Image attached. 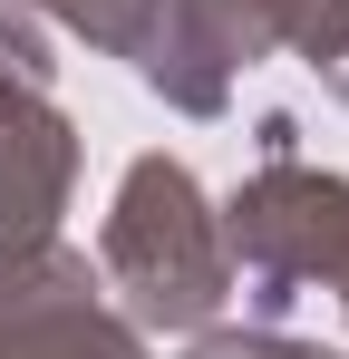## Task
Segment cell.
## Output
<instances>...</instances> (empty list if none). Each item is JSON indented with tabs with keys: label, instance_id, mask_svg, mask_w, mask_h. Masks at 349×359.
Masks as SVG:
<instances>
[{
	"label": "cell",
	"instance_id": "1",
	"mask_svg": "<svg viewBox=\"0 0 349 359\" xmlns=\"http://www.w3.org/2000/svg\"><path fill=\"white\" fill-rule=\"evenodd\" d=\"M97 282L116 292V311L156 340V330H204L224 320L233 301V252H224V224L204 204V184L184 156H136L116 175V204H107V233H97Z\"/></svg>",
	"mask_w": 349,
	"mask_h": 359
},
{
	"label": "cell",
	"instance_id": "5",
	"mask_svg": "<svg viewBox=\"0 0 349 359\" xmlns=\"http://www.w3.org/2000/svg\"><path fill=\"white\" fill-rule=\"evenodd\" d=\"M78 194V126L49 88H0V262L58 243Z\"/></svg>",
	"mask_w": 349,
	"mask_h": 359
},
{
	"label": "cell",
	"instance_id": "2",
	"mask_svg": "<svg viewBox=\"0 0 349 359\" xmlns=\"http://www.w3.org/2000/svg\"><path fill=\"white\" fill-rule=\"evenodd\" d=\"M233 252V282L262 320H282L301 292H340L349 282V175L301 156V126L262 117V165L214 204Z\"/></svg>",
	"mask_w": 349,
	"mask_h": 359
},
{
	"label": "cell",
	"instance_id": "9",
	"mask_svg": "<svg viewBox=\"0 0 349 359\" xmlns=\"http://www.w3.org/2000/svg\"><path fill=\"white\" fill-rule=\"evenodd\" d=\"M58 49H49V20L29 0H0V88H49Z\"/></svg>",
	"mask_w": 349,
	"mask_h": 359
},
{
	"label": "cell",
	"instance_id": "10",
	"mask_svg": "<svg viewBox=\"0 0 349 359\" xmlns=\"http://www.w3.org/2000/svg\"><path fill=\"white\" fill-rule=\"evenodd\" d=\"M330 301H340V320H349V282H340V292H330Z\"/></svg>",
	"mask_w": 349,
	"mask_h": 359
},
{
	"label": "cell",
	"instance_id": "4",
	"mask_svg": "<svg viewBox=\"0 0 349 359\" xmlns=\"http://www.w3.org/2000/svg\"><path fill=\"white\" fill-rule=\"evenodd\" d=\"M272 49H282V0H165V29L136 59V78L174 117H224L233 78L262 68Z\"/></svg>",
	"mask_w": 349,
	"mask_h": 359
},
{
	"label": "cell",
	"instance_id": "8",
	"mask_svg": "<svg viewBox=\"0 0 349 359\" xmlns=\"http://www.w3.org/2000/svg\"><path fill=\"white\" fill-rule=\"evenodd\" d=\"M184 359H340V350L301 340L282 320H204V330L184 340Z\"/></svg>",
	"mask_w": 349,
	"mask_h": 359
},
{
	"label": "cell",
	"instance_id": "7",
	"mask_svg": "<svg viewBox=\"0 0 349 359\" xmlns=\"http://www.w3.org/2000/svg\"><path fill=\"white\" fill-rule=\"evenodd\" d=\"M282 49H301V68L349 107V0H282Z\"/></svg>",
	"mask_w": 349,
	"mask_h": 359
},
{
	"label": "cell",
	"instance_id": "6",
	"mask_svg": "<svg viewBox=\"0 0 349 359\" xmlns=\"http://www.w3.org/2000/svg\"><path fill=\"white\" fill-rule=\"evenodd\" d=\"M49 29H68V39H88V49H107V59H146L156 49V29H165V0H29Z\"/></svg>",
	"mask_w": 349,
	"mask_h": 359
},
{
	"label": "cell",
	"instance_id": "3",
	"mask_svg": "<svg viewBox=\"0 0 349 359\" xmlns=\"http://www.w3.org/2000/svg\"><path fill=\"white\" fill-rule=\"evenodd\" d=\"M0 359H156V340L107 301L88 252L39 243L0 262Z\"/></svg>",
	"mask_w": 349,
	"mask_h": 359
}]
</instances>
